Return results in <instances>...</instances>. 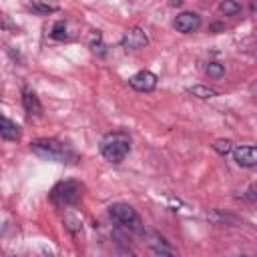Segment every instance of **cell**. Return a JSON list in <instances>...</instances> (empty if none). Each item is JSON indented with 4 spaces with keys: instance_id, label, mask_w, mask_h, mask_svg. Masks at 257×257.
Returning <instances> with one entry per match:
<instances>
[{
    "instance_id": "1",
    "label": "cell",
    "mask_w": 257,
    "mask_h": 257,
    "mask_svg": "<svg viewBox=\"0 0 257 257\" xmlns=\"http://www.w3.org/2000/svg\"><path fill=\"white\" fill-rule=\"evenodd\" d=\"M98 149H100V155L108 163L118 165L126 159V155L131 151V137L124 131H110L100 139Z\"/></svg>"
},
{
    "instance_id": "2",
    "label": "cell",
    "mask_w": 257,
    "mask_h": 257,
    "mask_svg": "<svg viewBox=\"0 0 257 257\" xmlns=\"http://www.w3.org/2000/svg\"><path fill=\"white\" fill-rule=\"evenodd\" d=\"M30 151L46 161H56V163H66L74 159V153L56 139H36L30 143Z\"/></svg>"
},
{
    "instance_id": "3",
    "label": "cell",
    "mask_w": 257,
    "mask_h": 257,
    "mask_svg": "<svg viewBox=\"0 0 257 257\" xmlns=\"http://www.w3.org/2000/svg\"><path fill=\"white\" fill-rule=\"evenodd\" d=\"M108 213H110V217H112L120 227H124L126 231H133V233H139V235L145 231L139 213H137L128 203H114V205H110Z\"/></svg>"
},
{
    "instance_id": "4",
    "label": "cell",
    "mask_w": 257,
    "mask_h": 257,
    "mask_svg": "<svg viewBox=\"0 0 257 257\" xmlns=\"http://www.w3.org/2000/svg\"><path fill=\"white\" fill-rule=\"evenodd\" d=\"M82 197V187L76 181H62L50 191V201L56 207H70L76 205Z\"/></svg>"
},
{
    "instance_id": "5",
    "label": "cell",
    "mask_w": 257,
    "mask_h": 257,
    "mask_svg": "<svg viewBox=\"0 0 257 257\" xmlns=\"http://www.w3.org/2000/svg\"><path fill=\"white\" fill-rule=\"evenodd\" d=\"M147 44H149V36H147V32H145L141 26L128 28V30L122 34V38H120V46L126 48V50H141V48H145Z\"/></svg>"
},
{
    "instance_id": "6",
    "label": "cell",
    "mask_w": 257,
    "mask_h": 257,
    "mask_svg": "<svg viewBox=\"0 0 257 257\" xmlns=\"http://www.w3.org/2000/svg\"><path fill=\"white\" fill-rule=\"evenodd\" d=\"M157 74L151 72V70H139L137 74H133L128 78V84L131 88H135L137 92H151L157 88Z\"/></svg>"
},
{
    "instance_id": "7",
    "label": "cell",
    "mask_w": 257,
    "mask_h": 257,
    "mask_svg": "<svg viewBox=\"0 0 257 257\" xmlns=\"http://www.w3.org/2000/svg\"><path fill=\"white\" fill-rule=\"evenodd\" d=\"M175 30L181 32V34H191V32H197L201 28V16L197 12H181L175 22H173Z\"/></svg>"
},
{
    "instance_id": "8",
    "label": "cell",
    "mask_w": 257,
    "mask_h": 257,
    "mask_svg": "<svg viewBox=\"0 0 257 257\" xmlns=\"http://www.w3.org/2000/svg\"><path fill=\"white\" fill-rule=\"evenodd\" d=\"M233 159L239 167H257V147L251 145H237L233 147Z\"/></svg>"
},
{
    "instance_id": "9",
    "label": "cell",
    "mask_w": 257,
    "mask_h": 257,
    "mask_svg": "<svg viewBox=\"0 0 257 257\" xmlns=\"http://www.w3.org/2000/svg\"><path fill=\"white\" fill-rule=\"evenodd\" d=\"M149 247H151L157 255H177V249H175L161 233H151V235H149Z\"/></svg>"
},
{
    "instance_id": "10",
    "label": "cell",
    "mask_w": 257,
    "mask_h": 257,
    "mask_svg": "<svg viewBox=\"0 0 257 257\" xmlns=\"http://www.w3.org/2000/svg\"><path fill=\"white\" fill-rule=\"evenodd\" d=\"M22 106L30 116H40L42 114V104H40L38 96L28 88L22 90Z\"/></svg>"
},
{
    "instance_id": "11",
    "label": "cell",
    "mask_w": 257,
    "mask_h": 257,
    "mask_svg": "<svg viewBox=\"0 0 257 257\" xmlns=\"http://www.w3.org/2000/svg\"><path fill=\"white\" fill-rule=\"evenodd\" d=\"M0 137L4 141H18L20 139V128L16 122H12L8 116H2L0 120Z\"/></svg>"
},
{
    "instance_id": "12",
    "label": "cell",
    "mask_w": 257,
    "mask_h": 257,
    "mask_svg": "<svg viewBox=\"0 0 257 257\" xmlns=\"http://www.w3.org/2000/svg\"><path fill=\"white\" fill-rule=\"evenodd\" d=\"M189 92H191L193 96H197V98H215V96L219 94L215 88H211V86H207V84H195V86L189 88Z\"/></svg>"
},
{
    "instance_id": "13",
    "label": "cell",
    "mask_w": 257,
    "mask_h": 257,
    "mask_svg": "<svg viewBox=\"0 0 257 257\" xmlns=\"http://www.w3.org/2000/svg\"><path fill=\"white\" fill-rule=\"evenodd\" d=\"M241 4L237 2V0H223L221 4H219V12L221 14H225V16H237L239 12H241Z\"/></svg>"
},
{
    "instance_id": "14",
    "label": "cell",
    "mask_w": 257,
    "mask_h": 257,
    "mask_svg": "<svg viewBox=\"0 0 257 257\" xmlns=\"http://www.w3.org/2000/svg\"><path fill=\"white\" fill-rule=\"evenodd\" d=\"M207 219L211 221V223H215V225H227V223H235V217H231V215H227V213H221V211H211V213H207Z\"/></svg>"
},
{
    "instance_id": "15",
    "label": "cell",
    "mask_w": 257,
    "mask_h": 257,
    "mask_svg": "<svg viewBox=\"0 0 257 257\" xmlns=\"http://www.w3.org/2000/svg\"><path fill=\"white\" fill-rule=\"evenodd\" d=\"M213 149L219 153V155H229V153H233V143L231 141H227V139H219V141H215L213 143Z\"/></svg>"
},
{
    "instance_id": "16",
    "label": "cell",
    "mask_w": 257,
    "mask_h": 257,
    "mask_svg": "<svg viewBox=\"0 0 257 257\" xmlns=\"http://www.w3.org/2000/svg\"><path fill=\"white\" fill-rule=\"evenodd\" d=\"M225 74V66L221 62H209L207 64V76L209 78H221Z\"/></svg>"
},
{
    "instance_id": "17",
    "label": "cell",
    "mask_w": 257,
    "mask_h": 257,
    "mask_svg": "<svg viewBox=\"0 0 257 257\" xmlns=\"http://www.w3.org/2000/svg\"><path fill=\"white\" fill-rule=\"evenodd\" d=\"M50 36H52V38H56V40H64V38H66V24H64L62 20H60V22H56V24L52 26Z\"/></svg>"
},
{
    "instance_id": "18",
    "label": "cell",
    "mask_w": 257,
    "mask_h": 257,
    "mask_svg": "<svg viewBox=\"0 0 257 257\" xmlns=\"http://www.w3.org/2000/svg\"><path fill=\"white\" fill-rule=\"evenodd\" d=\"M90 48H92V52H94V54H98V56H104V54H106V46L102 44L100 34H96V40H92V42H90Z\"/></svg>"
},
{
    "instance_id": "19",
    "label": "cell",
    "mask_w": 257,
    "mask_h": 257,
    "mask_svg": "<svg viewBox=\"0 0 257 257\" xmlns=\"http://www.w3.org/2000/svg\"><path fill=\"white\" fill-rule=\"evenodd\" d=\"M30 8H32L34 12H40V14H48V12H54V10H56L54 6H46V4H38V2H34Z\"/></svg>"
},
{
    "instance_id": "20",
    "label": "cell",
    "mask_w": 257,
    "mask_h": 257,
    "mask_svg": "<svg viewBox=\"0 0 257 257\" xmlns=\"http://www.w3.org/2000/svg\"><path fill=\"white\" fill-rule=\"evenodd\" d=\"M243 197H245L247 201H257V185H251V187L243 193Z\"/></svg>"
},
{
    "instance_id": "21",
    "label": "cell",
    "mask_w": 257,
    "mask_h": 257,
    "mask_svg": "<svg viewBox=\"0 0 257 257\" xmlns=\"http://www.w3.org/2000/svg\"><path fill=\"white\" fill-rule=\"evenodd\" d=\"M169 4H171L173 8H179V6L183 4V0H169Z\"/></svg>"
},
{
    "instance_id": "22",
    "label": "cell",
    "mask_w": 257,
    "mask_h": 257,
    "mask_svg": "<svg viewBox=\"0 0 257 257\" xmlns=\"http://www.w3.org/2000/svg\"><path fill=\"white\" fill-rule=\"evenodd\" d=\"M211 30H215V32H217V30H223V26H221L219 22H215V24H211Z\"/></svg>"
},
{
    "instance_id": "23",
    "label": "cell",
    "mask_w": 257,
    "mask_h": 257,
    "mask_svg": "<svg viewBox=\"0 0 257 257\" xmlns=\"http://www.w3.org/2000/svg\"><path fill=\"white\" fill-rule=\"evenodd\" d=\"M251 8H253V12H257V2H253V4H251Z\"/></svg>"
}]
</instances>
